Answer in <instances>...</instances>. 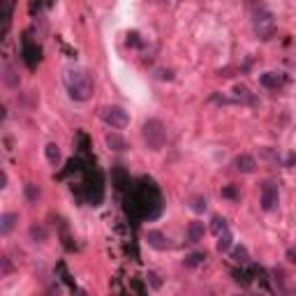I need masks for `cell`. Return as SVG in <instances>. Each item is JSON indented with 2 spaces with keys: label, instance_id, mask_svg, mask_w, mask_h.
Returning a JSON list of instances; mask_svg holds the SVG:
<instances>
[{
  "label": "cell",
  "instance_id": "4316f807",
  "mask_svg": "<svg viewBox=\"0 0 296 296\" xmlns=\"http://www.w3.org/2000/svg\"><path fill=\"white\" fill-rule=\"evenodd\" d=\"M192 211H197V213L206 211V199H204V197H194V199H192Z\"/></svg>",
  "mask_w": 296,
  "mask_h": 296
},
{
  "label": "cell",
  "instance_id": "836d02e7",
  "mask_svg": "<svg viewBox=\"0 0 296 296\" xmlns=\"http://www.w3.org/2000/svg\"><path fill=\"white\" fill-rule=\"evenodd\" d=\"M0 187H7V174H5V171L0 174Z\"/></svg>",
  "mask_w": 296,
  "mask_h": 296
},
{
  "label": "cell",
  "instance_id": "f1b7e54d",
  "mask_svg": "<svg viewBox=\"0 0 296 296\" xmlns=\"http://www.w3.org/2000/svg\"><path fill=\"white\" fill-rule=\"evenodd\" d=\"M12 273V262L10 257H3V275H10Z\"/></svg>",
  "mask_w": 296,
  "mask_h": 296
},
{
  "label": "cell",
  "instance_id": "5bb4252c",
  "mask_svg": "<svg viewBox=\"0 0 296 296\" xmlns=\"http://www.w3.org/2000/svg\"><path fill=\"white\" fill-rule=\"evenodd\" d=\"M204 234H206L204 222H190V227H187V243H199L204 238Z\"/></svg>",
  "mask_w": 296,
  "mask_h": 296
},
{
  "label": "cell",
  "instance_id": "ba28073f",
  "mask_svg": "<svg viewBox=\"0 0 296 296\" xmlns=\"http://www.w3.org/2000/svg\"><path fill=\"white\" fill-rule=\"evenodd\" d=\"M278 185L275 183H264L262 185V209L269 213V211H273L275 206H278Z\"/></svg>",
  "mask_w": 296,
  "mask_h": 296
},
{
  "label": "cell",
  "instance_id": "30bf717a",
  "mask_svg": "<svg viewBox=\"0 0 296 296\" xmlns=\"http://www.w3.org/2000/svg\"><path fill=\"white\" fill-rule=\"evenodd\" d=\"M111 183H114L116 190H127V187L132 185L130 176H127V171L123 169V167H116V169L111 171Z\"/></svg>",
  "mask_w": 296,
  "mask_h": 296
},
{
  "label": "cell",
  "instance_id": "8fae6325",
  "mask_svg": "<svg viewBox=\"0 0 296 296\" xmlns=\"http://www.w3.org/2000/svg\"><path fill=\"white\" fill-rule=\"evenodd\" d=\"M259 83H262L264 88L278 90V88L285 83V77H282V74H278V72H266V74H262V77H259Z\"/></svg>",
  "mask_w": 296,
  "mask_h": 296
},
{
  "label": "cell",
  "instance_id": "7c38bea8",
  "mask_svg": "<svg viewBox=\"0 0 296 296\" xmlns=\"http://www.w3.org/2000/svg\"><path fill=\"white\" fill-rule=\"evenodd\" d=\"M146 241H148V245L155 248V250H167V248H169V241H167V236L162 234V231H155V229H151V231L146 234Z\"/></svg>",
  "mask_w": 296,
  "mask_h": 296
},
{
  "label": "cell",
  "instance_id": "e575fe53",
  "mask_svg": "<svg viewBox=\"0 0 296 296\" xmlns=\"http://www.w3.org/2000/svg\"><path fill=\"white\" fill-rule=\"evenodd\" d=\"M236 296H257V294H236Z\"/></svg>",
  "mask_w": 296,
  "mask_h": 296
},
{
  "label": "cell",
  "instance_id": "3957f363",
  "mask_svg": "<svg viewBox=\"0 0 296 296\" xmlns=\"http://www.w3.org/2000/svg\"><path fill=\"white\" fill-rule=\"evenodd\" d=\"M141 137L151 151H160L167 143V130L160 118H148L141 127Z\"/></svg>",
  "mask_w": 296,
  "mask_h": 296
},
{
  "label": "cell",
  "instance_id": "d6a6232c",
  "mask_svg": "<svg viewBox=\"0 0 296 296\" xmlns=\"http://www.w3.org/2000/svg\"><path fill=\"white\" fill-rule=\"evenodd\" d=\"M39 10H42V3H30V14H35Z\"/></svg>",
  "mask_w": 296,
  "mask_h": 296
},
{
  "label": "cell",
  "instance_id": "ffe728a7",
  "mask_svg": "<svg viewBox=\"0 0 296 296\" xmlns=\"http://www.w3.org/2000/svg\"><path fill=\"white\" fill-rule=\"evenodd\" d=\"M231 241H234V238H231V231H225L222 236H218V253H227L231 248Z\"/></svg>",
  "mask_w": 296,
  "mask_h": 296
},
{
  "label": "cell",
  "instance_id": "7a4b0ae2",
  "mask_svg": "<svg viewBox=\"0 0 296 296\" xmlns=\"http://www.w3.org/2000/svg\"><path fill=\"white\" fill-rule=\"evenodd\" d=\"M63 81H65L67 93H70V97L74 102H86L93 95V74L88 70H83V67H70V70H65Z\"/></svg>",
  "mask_w": 296,
  "mask_h": 296
},
{
  "label": "cell",
  "instance_id": "e0dca14e",
  "mask_svg": "<svg viewBox=\"0 0 296 296\" xmlns=\"http://www.w3.org/2000/svg\"><path fill=\"white\" fill-rule=\"evenodd\" d=\"M44 153H46V160H49L51 165L58 167V162H61V148L56 146V143H46Z\"/></svg>",
  "mask_w": 296,
  "mask_h": 296
},
{
  "label": "cell",
  "instance_id": "ac0fdd59",
  "mask_svg": "<svg viewBox=\"0 0 296 296\" xmlns=\"http://www.w3.org/2000/svg\"><path fill=\"white\" fill-rule=\"evenodd\" d=\"M23 194H26V199L30 204H35L39 199V194H42V190H39V185H35V183H26V185H23Z\"/></svg>",
  "mask_w": 296,
  "mask_h": 296
},
{
  "label": "cell",
  "instance_id": "cb8c5ba5",
  "mask_svg": "<svg viewBox=\"0 0 296 296\" xmlns=\"http://www.w3.org/2000/svg\"><path fill=\"white\" fill-rule=\"evenodd\" d=\"M206 259V255L204 253H192L185 257V266H190V269H194V266H199V264Z\"/></svg>",
  "mask_w": 296,
  "mask_h": 296
},
{
  "label": "cell",
  "instance_id": "9a60e30c",
  "mask_svg": "<svg viewBox=\"0 0 296 296\" xmlns=\"http://www.w3.org/2000/svg\"><path fill=\"white\" fill-rule=\"evenodd\" d=\"M3 81H5L10 88H17L19 86V74H17V70H14L10 63L3 67Z\"/></svg>",
  "mask_w": 296,
  "mask_h": 296
},
{
  "label": "cell",
  "instance_id": "d590c367",
  "mask_svg": "<svg viewBox=\"0 0 296 296\" xmlns=\"http://www.w3.org/2000/svg\"><path fill=\"white\" fill-rule=\"evenodd\" d=\"M79 296H86V294H83V291H79Z\"/></svg>",
  "mask_w": 296,
  "mask_h": 296
},
{
  "label": "cell",
  "instance_id": "f546056e",
  "mask_svg": "<svg viewBox=\"0 0 296 296\" xmlns=\"http://www.w3.org/2000/svg\"><path fill=\"white\" fill-rule=\"evenodd\" d=\"M148 280L153 282V287H160V285H162V282H160V275H158V273H148Z\"/></svg>",
  "mask_w": 296,
  "mask_h": 296
},
{
  "label": "cell",
  "instance_id": "83f0119b",
  "mask_svg": "<svg viewBox=\"0 0 296 296\" xmlns=\"http://www.w3.org/2000/svg\"><path fill=\"white\" fill-rule=\"evenodd\" d=\"M127 46H141L139 33H127Z\"/></svg>",
  "mask_w": 296,
  "mask_h": 296
},
{
  "label": "cell",
  "instance_id": "1f68e13d",
  "mask_svg": "<svg viewBox=\"0 0 296 296\" xmlns=\"http://www.w3.org/2000/svg\"><path fill=\"white\" fill-rule=\"evenodd\" d=\"M160 79H167V81H171V79H174V74H171L169 70H160Z\"/></svg>",
  "mask_w": 296,
  "mask_h": 296
},
{
  "label": "cell",
  "instance_id": "7402d4cb",
  "mask_svg": "<svg viewBox=\"0 0 296 296\" xmlns=\"http://www.w3.org/2000/svg\"><path fill=\"white\" fill-rule=\"evenodd\" d=\"M231 257H234L238 264H248V262H250V257H248V248H243V245H236Z\"/></svg>",
  "mask_w": 296,
  "mask_h": 296
},
{
  "label": "cell",
  "instance_id": "d6986e66",
  "mask_svg": "<svg viewBox=\"0 0 296 296\" xmlns=\"http://www.w3.org/2000/svg\"><path fill=\"white\" fill-rule=\"evenodd\" d=\"M231 273H234V280H236V282H241V285H250V282H253V269H250V271H238V269H236V271H231Z\"/></svg>",
  "mask_w": 296,
  "mask_h": 296
},
{
  "label": "cell",
  "instance_id": "277c9868",
  "mask_svg": "<svg viewBox=\"0 0 296 296\" xmlns=\"http://www.w3.org/2000/svg\"><path fill=\"white\" fill-rule=\"evenodd\" d=\"M83 192H86V199L93 206H97L102 202V194H105V187H102V176L95 169L93 165H88L83 169Z\"/></svg>",
  "mask_w": 296,
  "mask_h": 296
},
{
  "label": "cell",
  "instance_id": "603a6c76",
  "mask_svg": "<svg viewBox=\"0 0 296 296\" xmlns=\"http://www.w3.org/2000/svg\"><path fill=\"white\" fill-rule=\"evenodd\" d=\"M30 236H33V241L42 243V241H46V229L42 225H33L30 227Z\"/></svg>",
  "mask_w": 296,
  "mask_h": 296
},
{
  "label": "cell",
  "instance_id": "5b68a950",
  "mask_svg": "<svg viewBox=\"0 0 296 296\" xmlns=\"http://www.w3.org/2000/svg\"><path fill=\"white\" fill-rule=\"evenodd\" d=\"M21 58H23V63H26L30 70H35V67H37V63L42 61V46H39L37 42H33V39H30V33L23 35Z\"/></svg>",
  "mask_w": 296,
  "mask_h": 296
},
{
  "label": "cell",
  "instance_id": "4fadbf2b",
  "mask_svg": "<svg viewBox=\"0 0 296 296\" xmlns=\"http://www.w3.org/2000/svg\"><path fill=\"white\" fill-rule=\"evenodd\" d=\"M19 222V213H3L0 215V234L7 236Z\"/></svg>",
  "mask_w": 296,
  "mask_h": 296
},
{
  "label": "cell",
  "instance_id": "484cf974",
  "mask_svg": "<svg viewBox=\"0 0 296 296\" xmlns=\"http://www.w3.org/2000/svg\"><path fill=\"white\" fill-rule=\"evenodd\" d=\"M56 271H58V273H61L63 275V280H65V282H67V285H70V287H74V280H72V275L70 273H67V269H65V264H58V266H56Z\"/></svg>",
  "mask_w": 296,
  "mask_h": 296
},
{
  "label": "cell",
  "instance_id": "4dcf8cb0",
  "mask_svg": "<svg viewBox=\"0 0 296 296\" xmlns=\"http://www.w3.org/2000/svg\"><path fill=\"white\" fill-rule=\"evenodd\" d=\"M287 259H289L291 264H296V248H289V250H287Z\"/></svg>",
  "mask_w": 296,
  "mask_h": 296
},
{
  "label": "cell",
  "instance_id": "9c48e42d",
  "mask_svg": "<svg viewBox=\"0 0 296 296\" xmlns=\"http://www.w3.org/2000/svg\"><path fill=\"white\" fill-rule=\"evenodd\" d=\"M234 167H236V171H241V174H253V171L257 169V160H255L253 155L243 153L234 160Z\"/></svg>",
  "mask_w": 296,
  "mask_h": 296
},
{
  "label": "cell",
  "instance_id": "d4e9b609",
  "mask_svg": "<svg viewBox=\"0 0 296 296\" xmlns=\"http://www.w3.org/2000/svg\"><path fill=\"white\" fill-rule=\"evenodd\" d=\"M222 197L225 199H238L241 197V192H238V187H234V185H227V187H222Z\"/></svg>",
  "mask_w": 296,
  "mask_h": 296
},
{
  "label": "cell",
  "instance_id": "8992f818",
  "mask_svg": "<svg viewBox=\"0 0 296 296\" xmlns=\"http://www.w3.org/2000/svg\"><path fill=\"white\" fill-rule=\"evenodd\" d=\"M102 121H105L107 125L116 127V130H121V127L130 125V114H127L123 107H105V109H102Z\"/></svg>",
  "mask_w": 296,
  "mask_h": 296
},
{
  "label": "cell",
  "instance_id": "44dd1931",
  "mask_svg": "<svg viewBox=\"0 0 296 296\" xmlns=\"http://www.w3.org/2000/svg\"><path fill=\"white\" fill-rule=\"evenodd\" d=\"M211 231H213L215 236H222L225 231H229V229H227V220H222V218H213V222H211Z\"/></svg>",
  "mask_w": 296,
  "mask_h": 296
},
{
  "label": "cell",
  "instance_id": "52a82bcc",
  "mask_svg": "<svg viewBox=\"0 0 296 296\" xmlns=\"http://www.w3.org/2000/svg\"><path fill=\"white\" fill-rule=\"evenodd\" d=\"M255 30L262 39H269L271 33H273V17L264 7H259L257 14H255Z\"/></svg>",
  "mask_w": 296,
  "mask_h": 296
},
{
  "label": "cell",
  "instance_id": "2e32d148",
  "mask_svg": "<svg viewBox=\"0 0 296 296\" xmlns=\"http://www.w3.org/2000/svg\"><path fill=\"white\" fill-rule=\"evenodd\" d=\"M107 146L114 148V151H125L127 143L125 139L121 137V134H116V132H111V134H107Z\"/></svg>",
  "mask_w": 296,
  "mask_h": 296
},
{
  "label": "cell",
  "instance_id": "6da1fadb",
  "mask_svg": "<svg viewBox=\"0 0 296 296\" xmlns=\"http://www.w3.org/2000/svg\"><path fill=\"white\" fill-rule=\"evenodd\" d=\"M162 192L155 185L153 178H139V183L130 190L127 197V211L137 220H153L162 213Z\"/></svg>",
  "mask_w": 296,
  "mask_h": 296
}]
</instances>
